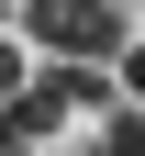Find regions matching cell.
<instances>
[{"instance_id": "obj_1", "label": "cell", "mask_w": 145, "mask_h": 156, "mask_svg": "<svg viewBox=\"0 0 145 156\" xmlns=\"http://www.w3.org/2000/svg\"><path fill=\"white\" fill-rule=\"evenodd\" d=\"M23 45L34 56H123V0H23Z\"/></svg>"}, {"instance_id": "obj_2", "label": "cell", "mask_w": 145, "mask_h": 156, "mask_svg": "<svg viewBox=\"0 0 145 156\" xmlns=\"http://www.w3.org/2000/svg\"><path fill=\"white\" fill-rule=\"evenodd\" d=\"M100 145L112 156H145V112H100Z\"/></svg>"}, {"instance_id": "obj_3", "label": "cell", "mask_w": 145, "mask_h": 156, "mask_svg": "<svg viewBox=\"0 0 145 156\" xmlns=\"http://www.w3.org/2000/svg\"><path fill=\"white\" fill-rule=\"evenodd\" d=\"M112 89H123V101H145V45H134V34H123V56H112Z\"/></svg>"}, {"instance_id": "obj_4", "label": "cell", "mask_w": 145, "mask_h": 156, "mask_svg": "<svg viewBox=\"0 0 145 156\" xmlns=\"http://www.w3.org/2000/svg\"><path fill=\"white\" fill-rule=\"evenodd\" d=\"M0 156H34V123H23V101H0Z\"/></svg>"}, {"instance_id": "obj_5", "label": "cell", "mask_w": 145, "mask_h": 156, "mask_svg": "<svg viewBox=\"0 0 145 156\" xmlns=\"http://www.w3.org/2000/svg\"><path fill=\"white\" fill-rule=\"evenodd\" d=\"M23 78H34V45H0V101H11Z\"/></svg>"}]
</instances>
